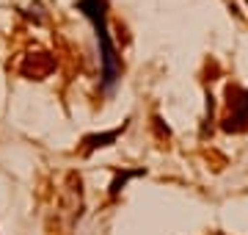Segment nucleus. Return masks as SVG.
<instances>
[{
    "mask_svg": "<svg viewBox=\"0 0 248 235\" xmlns=\"http://www.w3.org/2000/svg\"><path fill=\"white\" fill-rule=\"evenodd\" d=\"M75 9L86 19H91V25H94L99 55H102V89H113L122 64H119V53H116V45L108 31V0H78Z\"/></svg>",
    "mask_w": 248,
    "mask_h": 235,
    "instance_id": "1",
    "label": "nucleus"
},
{
    "mask_svg": "<svg viewBox=\"0 0 248 235\" xmlns=\"http://www.w3.org/2000/svg\"><path fill=\"white\" fill-rule=\"evenodd\" d=\"M226 97H229V108L232 114L223 122V130L229 133H237V130H246L248 127V91L243 86H229L226 89Z\"/></svg>",
    "mask_w": 248,
    "mask_h": 235,
    "instance_id": "2",
    "label": "nucleus"
},
{
    "mask_svg": "<svg viewBox=\"0 0 248 235\" xmlns=\"http://www.w3.org/2000/svg\"><path fill=\"white\" fill-rule=\"evenodd\" d=\"M124 127H127V125L113 127V130H108V133H91V136H86V138H83V147H86V152H94V150H99V147H110L116 138L124 133Z\"/></svg>",
    "mask_w": 248,
    "mask_h": 235,
    "instance_id": "3",
    "label": "nucleus"
},
{
    "mask_svg": "<svg viewBox=\"0 0 248 235\" xmlns=\"http://www.w3.org/2000/svg\"><path fill=\"white\" fill-rule=\"evenodd\" d=\"M138 174H143V169H133V172H119V174L113 177V183H110V197H116V194L124 188V183L130 180V177H138Z\"/></svg>",
    "mask_w": 248,
    "mask_h": 235,
    "instance_id": "4",
    "label": "nucleus"
}]
</instances>
